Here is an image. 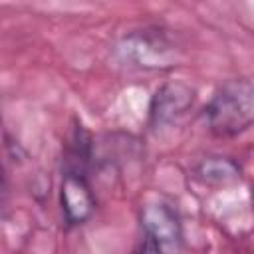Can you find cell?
I'll use <instances>...</instances> for the list:
<instances>
[{
    "instance_id": "cell-4",
    "label": "cell",
    "mask_w": 254,
    "mask_h": 254,
    "mask_svg": "<svg viewBox=\"0 0 254 254\" xmlns=\"http://www.w3.org/2000/svg\"><path fill=\"white\" fill-rule=\"evenodd\" d=\"M60 200L67 224H83L95 210V194L83 173L64 171Z\"/></svg>"
},
{
    "instance_id": "cell-2",
    "label": "cell",
    "mask_w": 254,
    "mask_h": 254,
    "mask_svg": "<svg viewBox=\"0 0 254 254\" xmlns=\"http://www.w3.org/2000/svg\"><path fill=\"white\" fill-rule=\"evenodd\" d=\"M143 238L151 240L161 254H177L183 246V224L177 208L167 200H149L141 208Z\"/></svg>"
},
{
    "instance_id": "cell-8",
    "label": "cell",
    "mask_w": 254,
    "mask_h": 254,
    "mask_svg": "<svg viewBox=\"0 0 254 254\" xmlns=\"http://www.w3.org/2000/svg\"><path fill=\"white\" fill-rule=\"evenodd\" d=\"M0 185H2V165H0Z\"/></svg>"
},
{
    "instance_id": "cell-6",
    "label": "cell",
    "mask_w": 254,
    "mask_h": 254,
    "mask_svg": "<svg viewBox=\"0 0 254 254\" xmlns=\"http://www.w3.org/2000/svg\"><path fill=\"white\" fill-rule=\"evenodd\" d=\"M196 177L206 185H230L240 179V167L228 157H206L196 165Z\"/></svg>"
},
{
    "instance_id": "cell-7",
    "label": "cell",
    "mask_w": 254,
    "mask_h": 254,
    "mask_svg": "<svg viewBox=\"0 0 254 254\" xmlns=\"http://www.w3.org/2000/svg\"><path fill=\"white\" fill-rule=\"evenodd\" d=\"M135 254H161V250H159L151 240L143 238V242H141V246H139V250H137Z\"/></svg>"
},
{
    "instance_id": "cell-3",
    "label": "cell",
    "mask_w": 254,
    "mask_h": 254,
    "mask_svg": "<svg viewBox=\"0 0 254 254\" xmlns=\"http://www.w3.org/2000/svg\"><path fill=\"white\" fill-rule=\"evenodd\" d=\"M194 103V89L189 87L183 81H171L161 85L153 99H151V107H149V117H151V125L155 129L167 127L177 123Z\"/></svg>"
},
{
    "instance_id": "cell-1",
    "label": "cell",
    "mask_w": 254,
    "mask_h": 254,
    "mask_svg": "<svg viewBox=\"0 0 254 254\" xmlns=\"http://www.w3.org/2000/svg\"><path fill=\"white\" fill-rule=\"evenodd\" d=\"M208 129L218 137H236L254 121V87L248 77L224 81L204 111Z\"/></svg>"
},
{
    "instance_id": "cell-5",
    "label": "cell",
    "mask_w": 254,
    "mask_h": 254,
    "mask_svg": "<svg viewBox=\"0 0 254 254\" xmlns=\"http://www.w3.org/2000/svg\"><path fill=\"white\" fill-rule=\"evenodd\" d=\"M119 54L125 62H131L139 67H171L175 65V52L171 44H167L159 36L149 34H133L125 38Z\"/></svg>"
}]
</instances>
